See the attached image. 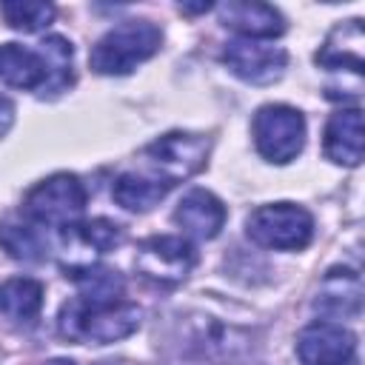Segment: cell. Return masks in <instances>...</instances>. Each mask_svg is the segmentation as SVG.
I'll return each instance as SVG.
<instances>
[{"mask_svg": "<svg viewBox=\"0 0 365 365\" xmlns=\"http://www.w3.org/2000/svg\"><path fill=\"white\" fill-rule=\"evenodd\" d=\"M57 325H60V334L71 342L106 345V342L125 339L137 331L140 308L134 302H125V299L94 302V299L77 297L60 308Z\"/></svg>", "mask_w": 365, "mask_h": 365, "instance_id": "obj_1", "label": "cell"}, {"mask_svg": "<svg viewBox=\"0 0 365 365\" xmlns=\"http://www.w3.org/2000/svg\"><path fill=\"white\" fill-rule=\"evenodd\" d=\"M163 34L151 20H123L91 48L88 66L97 74H128L160 51Z\"/></svg>", "mask_w": 365, "mask_h": 365, "instance_id": "obj_2", "label": "cell"}, {"mask_svg": "<svg viewBox=\"0 0 365 365\" xmlns=\"http://www.w3.org/2000/svg\"><path fill=\"white\" fill-rule=\"evenodd\" d=\"M86 200L88 194L80 177L60 171L40 180L34 188H29V194L23 197V217L37 225L68 228L83 217Z\"/></svg>", "mask_w": 365, "mask_h": 365, "instance_id": "obj_3", "label": "cell"}, {"mask_svg": "<svg viewBox=\"0 0 365 365\" xmlns=\"http://www.w3.org/2000/svg\"><path fill=\"white\" fill-rule=\"evenodd\" d=\"M248 237L274 251H299L314 237V217L294 202H271L259 205L245 220Z\"/></svg>", "mask_w": 365, "mask_h": 365, "instance_id": "obj_4", "label": "cell"}, {"mask_svg": "<svg viewBox=\"0 0 365 365\" xmlns=\"http://www.w3.org/2000/svg\"><path fill=\"white\" fill-rule=\"evenodd\" d=\"M208 157V140L188 131H168L143 148V160L151 168V177L174 188L177 182L194 177Z\"/></svg>", "mask_w": 365, "mask_h": 365, "instance_id": "obj_5", "label": "cell"}, {"mask_svg": "<svg viewBox=\"0 0 365 365\" xmlns=\"http://www.w3.org/2000/svg\"><path fill=\"white\" fill-rule=\"evenodd\" d=\"M254 145L268 163H291L305 145V117L282 103H268L251 123Z\"/></svg>", "mask_w": 365, "mask_h": 365, "instance_id": "obj_6", "label": "cell"}, {"mask_svg": "<svg viewBox=\"0 0 365 365\" xmlns=\"http://www.w3.org/2000/svg\"><path fill=\"white\" fill-rule=\"evenodd\" d=\"M194 262H197V248L185 237H174V234H160V237L143 240L137 245V257H134L137 271L157 285L182 282L191 274Z\"/></svg>", "mask_w": 365, "mask_h": 365, "instance_id": "obj_7", "label": "cell"}, {"mask_svg": "<svg viewBox=\"0 0 365 365\" xmlns=\"http://www.w3.org/2000/svg\"><path fill=\"white\" fill-rule=\"evenodd\" d=\"M222 63L240 80H245L251 86H268V83L282 77V71L288 66V54L279 46L248 40V37H237V40L225 43Z\"/></svg>", "mask_w": 365, "mask_h": 365, "instance_id": "obj_8", "label": "cell"}, {"mask_svg": "<svg viewBox=\"0 0 365 365\" xmlns=\"http://www.w3.org/2000/svg\"><path fill=\"white\" fill-rule=\"evenodd\" d=\"M297 356L302 365H356V336L336 322L319 319L299 331Z\"/></svg>", "mask_w": 365, "mask_h": 365, "instance_id": "obj_9", "label": "cell"}, {"mask_svg": "<svg viewBox=\"0 0 365 365\" xmlns=\"http://www.w3.org/2000/svg\"><path fill=\"white\" fill-rule=\"evenodd\" d=\"M220 20L222 26L240 31L248 40H259V37H279L285 31V20L282 14L268 6V3H257V0H228L220 6Z\"/></svg>", "mask_w": 365, "mask_h": 365, "instance_id": "obj_10", "label": "cell"}, {"mask_svg": "<svg viewBox=\"0 0 365 365\" xmlns=\"http://www.w3.org/2000/svg\"><path fill=\"white\" fill-rule=\"evenodd\" d=\"M362 145H365L362 111L359 108H342V111L331 114V120L325 123V134H322L325 157L339 163V165H359Z\"/></svg>", "mask_w": 365, "mask_h": 365, "instance_id": "obj_11", "label": "cell"}, {"mask_svg": "<svg viewBox=\"0 0 365 365\" xmlns=\"http://www.w3.org/2000/svg\"><path fill=\"white\" fill-rule=\"evenodd\" d=\"M174 222L197 240H214L225 225V205L211 191L194 188L180 200L174 211Z\"/></svg>", "mask_w": 365, "mask_h": 365, "instance_id": "obj_12", "label": "cell"}, {"mask_svg": "<svg viewBox=\"0 0 365 365\" xmlns=\"http://www.w3.org/2000/svg\"><path fill=\"white\" fill-rule=\"evenodd\" d=\"M0 80L11 88L43 94L48 86V66H46L43 51H31L20 43H3L0 46Z\"/></svg>", "mask_w": 365, "mask_h": 365, "instance_id": "obj_13", "label": "cell"}, {"mask_svg": "<svg viewBox=\"0 0 365 365\" xmlns=\"http://www.w3.org/2000/svg\"><path fill=\"white\" fill-rule=\"evenodd\" d=\"M314 308L325 317H359L362 311V279L351 268H331L319 285Z\"/></svg>", "mask_w": 365, "mask_h": 365, "instance_id": "obj_14", "label": "cell"}, {"mask_svg": "<svg viewBox=\"0 0 365 365\" xmlns=\"http://www.w3.org/2000/svg\"><path fill=\"white\" fill-rule=\"evenodd\" d=\"M43 308V285L31 277H14L0 285V317L17 325L37 319Z\"/></svg>", "mask_w": 365, "mask_h": 365, "instance_id": "obj_15", "label": "cell"}, {"mask_svg": "<svg viewBox=\"0 0 365 365\" xmlns=\"http://www.w3.org/2000/svg\"><path fill=\"white\" fill-rule=\"evenodd\" d=\"M63 240L66 248L80 254V251H91L94 254H106L111 248H117L123 242V228L106 217H97L91 222H74L68 228H63Z\"/></svg>", "mask_w": 365, "mask_h": 365, "instance_id": "obj_16", "label": "cell"}, {"mask_svg": "<svg viewBox=\"0 0 365 365\" xmlns=\"http://www.w3.org/2000/svg\"><path fill=\"white\" fill-rule=\"evenodd\" d=\"M171 188L165 182H160L157 177H143L137 171H125L114 180L111 185V197L117 205H123L125 211H148L154 208Z\"/></svg>", "mask_w": 365, "mask_h": 365, "instance_id": "obj_17", "label": "cell"}, {"mask_svg": "<svg viewBox=\"0 0 365 365\" xmlns=\"http://www.w3.org/2000/svg\"><path fill=\"white\" fill-rule=\"evenodd\" d=\"M0 14L11 29L31 34V31L46 29L54 20V6L40 3V0H6L0 3Z\"/></svg>", "mask_w": 365, "mask_h": 365, "instance_id": "obj_18", "label": "cell"}, {"mask_svg": "<svg viewBox=\"0 0 365 365\" xmlns=\"http://www.w3.org/2000/svg\"><path fill=\"white\" fill-rule=\"evenodd\" d=\"M0 245L6 248L9 257L23 262H37L46 257V242L31 225L23 222H0Z\"/></svg>", "mask_w": 365, "mask_h": 365, "instance_id": "obj_19", "label": "cell"}, {"mask_svg": "<svg viewBox=\"0 0 365 365\" xmlns=\"http://www.w3.org/2000/svg\"><path fill=\"white\" fill-rule=\"evenodd\" d=\"M40 51H43L46 66H48V86H46V91L57 94V91H63L71 83V43L63 40V37H46L40 43ZM46 91H43V97H46Z\"/></svg>", "mask_w": 365, "mask_h": 365, "instance_id": "obj_20", "label": "cell"}, {"mask_svg": "<svg viewBox=\"0 0 365 365\" xmlns=\"http://www.w3.org/2000/svg\"><path fill=\"white\" fill-rule=\"evenodd\" d=\"M11 123H14V103L9 97H0V137L9 134Z\"/></svg>", "mask_w": 365, "mask_h": 365, "instance_id": "obj_21", "label": "cell"}, {"mask_svg": "<svg viewBox=\"0 0 365 365\" xmlns=\"http://www.w3.org/2000/svg\"><path fill=\"white\" fill-rule=\"evenodd\" d=\"M211 3H180V11H188V14H197V11H208Z\"/></svg>", "mask_w": 365, "mask_h": 365, "instance_id": "obj_22", "label": "cell"}, {"mask_svg": "<svg viewBox=\"0 0 365 365\" xmlns=\"http://www.w3.org/2000/svg\"><path fill=\"white\" fill-rule=\"evenodd\" d=\"M43 365H74L71 359H48V362H43Z\"/></svg>", "mask_w": 365, "mask_h": 365, "instance_id": "obj_23", "label": "cell"}]
</instances>
